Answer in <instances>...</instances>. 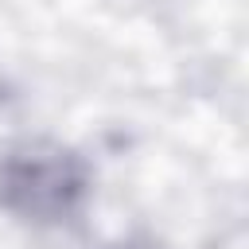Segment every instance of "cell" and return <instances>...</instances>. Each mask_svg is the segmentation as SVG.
I'll return each mask as SVG.
<instances>
[{"label": "cell", "mask_w": 249, "mask_h": 249, "mask_svg": "<svg viewBox=\"0 0 249 249\" xmlns=\"http://www.w3.org/2000/svg\"><path fill=\"white\" fill-rule=\"evenodd\" d=\"M86 195L89 167L58 140H19L0 156V206L23 222H66L86 206Z\"/></svg>", "instance_id": "6da1fadb"}]
</instances>
